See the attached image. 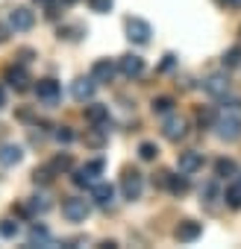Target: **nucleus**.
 I'll list each match as a JSON object with an SVG mask.
<instances>
[{"mask_svg":"<svg viewBox=\"0 0 241 249\" xmlns=\"http://www.w3.org/2000/svg\"><path fill=\"white\" fill-rule=\"evenodd\" d=\"M215 132L223 141H238L241 138V114L235 108H223V114L215 117Z\"/></svg>","mask_w":241,"mask_h":249,"instance_id":"obj_1","label":"nucleus"},{"mask_svg":"<svg viewBox=\"0 0 241 249\" xmlns=\"http://www.w3.org/2000/svg\"><path fill=\"white\" fill-rule=\"evenodd\" d=\"M144 191V176L139 170H124V176H120V194H124V199H139Z\"/></svg>","mask_w":241,"mask_h":249,"instance_id":"obj_2","label":"nucleus"},{"mask_svg":"<svg viewBox=\"0 0 241 249\" xmlns=\"http://www.w3.org/2000/svg\"><path fill=\"white\" fill-rule=\"evenodd\" d=\"M88 214H91V205H88L82 196H71V199L62 202V217L71 220V223H82Z\"/></svg>","mask_w":241,"mask_h":249,"instance_id":"obj_3","label":"nucleus"},{"mask_svg":"<svg viewBox=\"0 0 241 249\" xmlns=\"http://www.w3.org/2000/svg\"><path fill=\"white\" fill-rule=\"evenodd\" d=\"M162 135H165L168 141H182V138L188 135V120L180 117V114H168V117L162 120Z\"/></svg>","mask_w":241,"mask_h":249,"instance_id":"obj_4","label":"nucleus"},{"mask_svg":"<svg viewBox=\"0 0 241 249\" xmlns=\"http://www.w3.org/2000/svg\"><path fill=\"white\" fill-rule=\"evenodd\" d=\"M150 36H153V30H150V24H147L144 18H127V38H130V41L147 44Z\"/></svg>","mask_w":241,"mask_h":249,"instance_id":"obj_5","label":"nucleus"},{"mask_svg":"<svg viewBox=\"0 0 241 249\" xmlns=\"http://www.w3.org/2000/svg\"><path fill=\"white\" fill-rule=\"evenodd\" d=\"M36 97H39V103H44V106H56L59 97H62V88H59L56 79H41V82L36 85Z\"/></svg>","mask_w":241,"mask_h":249,"instance_id":"obj_6","label":"nucleus"},{"mask_svg":"<svg viewBox=\"0 0 241 249\" xmlns=\"http://www.w3.org/2000/svg\"><path fill=\"white\" fill-rule=\"evenodd\" d=\"M33 24H36V15H33L30 9L18 6V9L9 12V30H15V33H27V30H33Z\"/></svg>","mask_w":241,"mask_h":249,"instance_id":"obj_7","label":"nucleus"},{"mask_svg":"<svg viewBox=\"0 0 241 249\" xmlns=\"http://www.w3.org/2000/svg\"><path fill=\"white\" fill-rule=\"evenodd\" d=\"M118 68H120V73H124L127 79H139V76L144 73V59H141V56H133V53H127V56H120Z\"/></svg>","mask_w":241,"mask_h":249,"instance_id":"obj_8","label":"nucleus"},{"mask_svg":"<svg viewBox=\"0 0 241 249\" xmlns=\"http://www.w3.org/2000/svg\"><path fill=\"white\" fill-rule=\"evenodd\" d=\"M203 91H206L209 97H226V94H229V76H226V73H212V76H206Z\"/></svg>","mask_w":241,"mask_h":249,"instance_id":"obj_9","label":"nucleus"},{"mask_svg":"<svg viewBox=\"0 0 241 249\" xmlns=\"http://www.w3.org/2000/svg\"><path fill=\"white\" fill-rule=\"evenodd\" d=\"M200 167H203V156H200L197 150H185V153H180V159H177V170H180V173L191 176V173H197Z\"/></svg>","mask_w":241,"mask_h":249,"instance_id":"obj_10","label":"nucleus"},{"mask_svg":"<svg viewBox=\"0 0 241 249\" xmlns=\"http://www.w3.org/2000/svg\"><path fill=\"white\" fill-rule=\"evenodd\" d=\"M200 234H203V226L194 223V220H182V223L174 229V237H177L180 243H194V240H200Z\"/></svg>","mask_w":241,"mask_h":249,"instance_id":"obj_11","label":"nucleus"},{"mask_svg":"<svg viewBox=\"0 0 241 249\" xmlns=\"http://www.w3.org/2000/svg\"><path fill=\"white\" fill-rule=\"evenodd\" d=\"M3 76H6V82H9L15 91H27V88H30V73H27L24 65H9Z\"/></svg>","mask_w":241,"mask_h":249,"instance_id":"obj_12","label":"nucleus"},{"mask_svg":"<svg viewBox=\"0 0 241 249\" xmlns=\"http://www.w3.org/2000/svg\"><path fill=\"white\" fill-rule=\"evenodd\" d=\"M94 88H97V82H94V76H80L74 85H71V94H74V100H80V103H85V100H91L94 97Z\"/></svg>","mask_w":241,"mask_h":249,"instance_id":"obj_13","label":"nucleus"},{"mask_svg":"<svg viewBox=\"0 0 241 249\" xmlns=\"http://www.w3.org/2000/svg\"><path fill=\"white\" fill-rule=\"evenodd\" d=\"M91 199H94L97 208H109V205L115 202V188H112L109 182H100V185L91 188Z\"/></svg>","mask_w":241,"mask_h":249,"instance_id":"obj_14","label":"nucleus"},{"mask_svg":"<svg viewBox=\"0 0 241 249\" xmlns=\"http://www.w3.org/2000/svg\"><path fill=\"white\" fill-rule=\"evenodd\" d=\"M85 120L91 123V126H109V106H103V103H94V106H88L85 108Z\"/></svg>","mask_w":241,"mask_h":249,"instance_id":"obj_15","label":"nucleus"},{"mask_svg":"<svg viewBox=\"0 0 241 249\" xmlns=\"http://www.w3.org/2000/svg\"><path fill=\"white\" fill-rule=\"evenodd\" d=\"M21 159H24V150L18 144H3L0 147V167H15V164H21Z\"/></svg>","mask_w":241,"mask_h":249,"instance_id":"obj_16","label":"nucleus"},{"mask_svg":"<svg viewBox=\"0 0 241 249\" xmlns=\"http://www.w3.org/2000/svg\"><path fill=\"white\" fill-rule=\"evenodd\" d=\"M91 76H94L97 85H100V82H112V76H115V65H112L109 59H97V62L91 65Z\"/></svg>","mask_w":241,"mask_h":249,"instance_id":"obj_17","label":"nucleus"},{"mask_svg":"<svg viewBox=\"0 0 241 249\" xmlns=\"http://www.w3.org/2000/svg\"><path fill=\"white\" fill-rule=\"evenodd\" d=\"M27 243H30V246H47V243H50L47 226H44V223H36V226L27 231Z\"/></svg>","mask_w":241,"mask_h":249,"instance_id":"obj_18","label":"nucleus"},{"mask_svg":"<svg viewBox=\"0 0 241 249\" xmlns=\"http://www.w3.org/2000/svg\"><path fill=\"white\" fill-rule=\"evenodd\" d=\"M223 202L229 208H241V179H232L223 191Z\"/></svg>","mask_w":241,"mask_h":249,"instance_id":"obj_19","label":"nucleus"},{"mask_svg":"<svg viewBox=\"0 0 241 249\" xmlns=\"http://www.w3.org/2000/svg\"><path fill=\"white\" fill-rule=\"evenodd\" d=\"M85 144H88V147H94V150H100V147H106V129H103V126H94V129H85Z\"/></svg>","mask_w":241,"mask_h":249,"instance_id":"obj_20","label":"nucleus"},{"mask_svg":"<svg viewBox=\"0 0 241 249\" xmlns=\"http://www.w3.org/2000/svg\"><path fill=\"white\" fill-rule=\"evenodd\" d=\"M165 188H168L171 194H185V191H188V176H185V173H180V176L168 173V182H165Z\"/></svg>","mask_w":241,"mask_h":249,"instance_id":"obj_21","label":"nucleus"},{"mask_svg":"<svg viewBox=\"0 0 241 249\" xmlns=\"http://www.w3.org/2000/svg\"><path fill=\"white\" fill-rule=\"evenodd\" d=\"M47 167H50L53 173H68V170L74 167V159H71L68 153H59V156H56V159H53V161H50Z\"/></svg>","mask_w":241,"mask_h":249,"instance_id":"obj_22","label":"nucleus"},{"mask_svg":"<svg viewBox=\"0 0 241 249\" xmlns=\"http://www.w3.org/2000/svg\"><path fill=\"white\" fill-rule=\"evenodd\" d=\"M215 176H221V179L235 176V161H232V159H218V161H215Z\"/></svg>","mask_w":241,"mask_h":249,"instance_id":"obj_23","label":"nucleus"},{"mask_svg":"<svg viewBox=\"0 0 241 249\" xmlns=\"http://www.w3.org/2000/svg\"><path fill=\"white\" fill-rule=\"evenodd\" d=\"M21 231V226L15 220H0V237H6V240H15Z\"/></svg>","mask_w":241,"mask_h":249,"instance_id":"obj_24","label":"nucleus"},{"mask_svg":"<svg viewBox=\"0 0 241 249\" xmlns=\"http://www.w3.org/2000/svg\"><path fill=\"white\" fill-rule=\"evenodd\" d=\"M80 170H82L88 179H94V176H100V173L106 170V161H103V159H94V161H88V164H85V167H80Z\"/></svg>","mask_w":241,"mask_h":249,"instance_id":"obj_25","label":"nucleus"},{"mask_svg":"<svg viewBox=\"0 0 241 249\" xmlns=\"http://www.w3.org/2000/svg\"><path fill=\"white\" fill-rule=\"evenodd\" d=\"M241 65V47H229L223 53V68H238Z\"/></svg>","mask_w":241,"mask_h":249,"instance_id":"obj_26","label":"nucleus"},{"mask_svg":"<svg viewBox=\"0 0 241 249\" xmlns=\"http://www.w3.org/2000/svg\"><path fill=\"white\" fill-rule=\"evenodd\" d=\"M171 108H174V100H171V97H156V100H153V111H156V114H168Z\"/></svg>","mask_w":241,"mask_h":249,"instance_id":"obj_27","label":"nucleus"},{"mask_svg":"<svg viewBox=\"0 0 241 249\" xmlns=\"http://www.w3.org/2000/svg\"><path fill=\"white\" fill-rule=\"evenodd\" d=\"M139 156H141V161H153V159L159 156V150H156V144H150V141H144V144L139 147Z\"/></svg>","mask_w":241,"mask_h":249,"instance_id":"obj_28","label":"nucleus"},{"mask_svg":"<svg viewBox=\"0 0 241 249\" xmlns=\"http://www.w3.org/2000/svg\"><path fill=\"white\" fill-rule=\"evenodd\" d=\"M30 208H33V214H44V211H50V199L47 196H33Z\"/></svg>","mask_w":241,"mask_h":249,"instance_id":"obj_29","label":"nucleus"},{"mask_svg":"<svg viewBox=\"0 0 241 249\" xmlns=\"http://www.w3.org/2000/svg\"><path fill=\"white\" fill-rule=\"evenodd\" d=\"M88 6H91V12H100V15H106L115 3L112 0H88Z\"/></svg>","mask_w":241,"mask_h":249,"instance_id":"obj_30","label":"nucleus"},{"mask_svg":"<svg viewBox=\"0 0 241 249\" xmlns=\"http://www.w3.org/2000/svg\"><path fill=\"white\" fill-rule=\"evenodd\" d=\"M56 141H59V144H71V141H74L71 126H59V129H56Z\"/></svg>","mask_w":241,"mask_h":249,"instance_id":"obj_31","label":"nucleus"},{"mask_svg":"<svg viewBox=\"0 0 241 249\" xmlns=\"http://www.w3.org/2000/svg\"><path fill=\"white\" fill-rule=\"evenodd\" d=\"M82 33H85L82 27H65V30H59V36H65V38H71V41H77Z\"/></svg>","mask_w":241,"mask_h":249,"instance_id":"obj_32","label":"nucleus"},{"mask_svg":"<svg viewBox=\"0 0 241 249\" xmlns=\"http://www.w3.org/2000/svg\"><path fill=\"white\" fill-rule=\"evenodd\" d=\"M197 120H200V123H212V126H215V114H212V108H200V111H197Z\"/></svg>","mask_w":241,"mask_h":249,"instance_id":"obj_33","label":"nucleus"},{"mask_svg":"<svg viewBox=\"0 0 241 249\" xmlns=\"http://www.w3.org/2000/svg\"><path fill=\"white\" fill-rule=\"evenodd\" d=\"M203 196H206V202H212V199L218 196V185H215V182H209V185L203 188Z\"/></svg>","mask_w":241,"mask_h":249,"instance_id":"obj_34","label":"nucleus"},{"mask_svg":"<svg viewBox=\"0 0 241 249\" xmlns=\"http://www.w3.org/2000/svg\"><path fill=\"white\" fill-rule=\"evenodd\" d=\"M33 56H36V53H33L30 47H24V50H18V59H21V65H27V62L33 59Z\"/></svg>","mask_w":241,"mask_h":249,"instance_id":"obj_35","label":"nucleus"},{"mask_svg":"<svg viewBox=\"0 0 241 249\" xmlns=\"http://www.w3.org/2000/svg\"><path fill=\"white\" fill-rule=\"evenodd\" d=\"M174 65H177V56H174V53H168V56H165V62H162V68H159V71H171V68H174Z\"/></svg>","mask_w":241,"mask_h":249,"instance_id":"obj_36","label":"nucleus"},{"mask_svg":"<svg viewBox=\"0 0 241 249\" xmlns=\"http://www.w3.org/2000/svg\"><path fill=\"white\" fill-rule=\"evenodd\" d=\"M215 3H226L229 9H241V0H215Z\"/></svg>","mask_w":241,"mask_h":249,"instance_id":"obj_37","label":"nucleus"},{"mask_svg":"<svg viewBox=\"0 0 241 249\" xmlns=\"http://www.w3.org/2000/svg\"><path fill=\"white\" fill-rule=\"evenodd\" d=\"M6 38H9V30H6V27H3V24H0V44H3V41H6Z\"/></svg>","mask_w":241,"mask_h":249,"instance_id":"obj_38","label":"nucleus"},{"mask_svg":"<svg viewBox=\"0 0 241 249\" xmlns=\"http://www.w3.org/2000/svg\"><path fill=\"white\" fill-rule=\"evenodd\" d=\"M6 106V91H3V85H0V108Z\"/></svg>","mask_w":241,"mask_h":249,"instance_id":"obj_39","label":"nucleus"},{"mask_svg":"<svg viewBox=\"0 0 241 249\" xmlns=\"http://www.w3.org/2000/svg\"><path fill=\"white\" fill-rule=\"evenodd\" d=\"M59 3H62V6H74V3H77V0H59Z\"/></svg>","mask_w":241,"mask_h":249,"instance_id":"obj_40","label":"nucleus"},{"mask_svg":"<svg viewBox=\"0 0 241 249\" xmlns=\"http://www.w3.org/2000/svg\"><path fill=\"white\" fill-rule=\"evenodd\" d=\"M36 3H41V6H50V3H53V0H36Z\"/></svg>","mask_w":241,"mask_h":249,"instance_id":"obj_41","label":"nucleus"}]
</instances>
